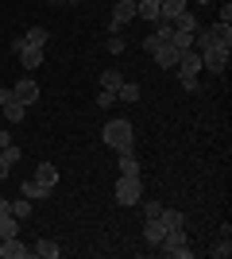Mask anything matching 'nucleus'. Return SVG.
<instances>
[{
	"label": "nucleus",
	"mask_w": 232,
	"mask_h": 259,
	"mask_svg": "<svg viewBox=\"0 0 232 259\" xmlns=\"http://www.w3.org/2000/svg\"><path fill=\"white\" fill-rule=\"evenodd\" d=\"M101 143H105V147H112V151H132V147H135V128H132V120H124V116L109 120V124H105V132H101Z\"/></svg>",
	"instance_id": "nucleus-1"
},
{
	"label": "nucleus",
	"mask_w": 232,
	"mask_h": 259,
	"mask_svg": "<svg viewBox=\"0 0 232 259\" xmlns=\"http://www.w3.org/2000/svg\"><path fill=\"white\" fill-rule=\"evenodd\" d=\"M159 248H163V255H170V259H190L194 255V248H190V240H186V228H170V232L159 240Z\"/></svg>",
	"instance_id": "nucleus-2"
},
{
	"label": "nucleus",
	"mask_w": 232,
	"mask_h": 259,
	"mask_svg": "<svg viewBox=\"0 0 232 259\" xmlns=\"http://www.w3.org/2000/svg\"><path fill=\"white\" fill-rule=\"evenodd\" d=\"M140 197H144L140 174H120L116 178V205H140Z\"/></svg>",
	"instance_id": "nucleus-3"
},
{
	"label": "nucleus",
	"mask_w": 232,
	"mask_h": 259,
	"mask_svg": "<svg viewBox=\"0 0 232 259\" xmlns=\"http://www.w3.org/2000/svg\"><path fill=\"white\" fill-rule=\"evenodd\" d=\"M198 54H201V70H213V74H224V70H228V58H232L228 47H205V51H198Z\"/></svg>",
	"instance_id": "nucleus-4"
},
{
	"label": "nucleus",
	"mask_w": 232,
	"mask_h": 259,
	"mask_svg": "<svg viewBox=\"0 0 232 259\" xmlns=\"http://www.w3.org/2000/svg\"><path fill=\"white\" fill-rule=\"evenodd\" d=\"M0 108H4L8 124H20V120H23V112H27V105H20V101L12 97V89H0Z\"/></svg>",
	"instance_id": "nucleus-5"
},
{
	"label": "nucleus",
	"mask_w": 232,
	"mask_h": 259,
	"mask_svg": "<svg viewBox=\"0 0 232 259\" xmlns=\"http://www.w3.org/2000/svg\"><path fill=\"white\" fill-rule=\"evenodd\" d=\"M178 47H170V43H159L151 51V58H155V66H163V70H178Z\"/></svg>",
	"instance_id": "nucleus-6"
},
{
	"label": "nucleus",
	"mask_w": 232,
	"mask_h": 259,
	"mask_svg": "<svg viewBox=\"0 0 232 259\" xmlns=\"http://www.w3.org/2000/svg\"><path fill=\"white\" fill-rule=\"evenodd\" d=\"M128 20H135V0H116V8H112V23L109 31H120Z\"/></svg>",
	"instance_id": "nucleus-7"
},
{
	"label": "nucleus",
	"mask_w": 232,
	"mask_h": 259,
	"mask_svg": "<svg viewBox=\"0 0 232 259\" xmlns=\"http://www.w3.org/2000/svg\"><path fill=\"white\" fill-rule=\"evenodd\" d=\"M12 97L20 101V105H35V101H39V85H35L31 77H23V81L12 85Z\"/></svg>",
	"instance_id": "nucleus-8"
},
{
	"label": "nucleus",
	"mask_w": 232,
	"mask_h": 259,
	"mask_svg": "<svg viewBox=\"0 0 232 259\" xmlns=\"http://www.w3.org/2000/svg\"><path fill=\"white\" fill-rule=\"evenodd\" d=\"M0 259H31V248H23L20 236L0 240Z\"/></svg>",
	"instance_id": "nucleus-9"
},
{
	"label": "nucleus",
	"mask_w": 232,
	"mask_h": 259,
	"mask_svg": "<svg viewBox=\"0 0 232 259\" xmlns=\"http://www.w3.org/2000/svg\"><path fill=\"white\" fill-rule=\"evenodd\" d=\"M16 58H20L23 70H35V66H43V62H47V58H43V47H31L27 39H23V51L16 54Z\"/></svg>",
	"instance_id": "nucleus-10"
},
{
	"label": "nucleus",
	"mask_w": 232,
	"mask_h": 259,
	"mask_svg": "<svg viewBox=\"0 0 232 259\" xmlns=\"http://www.w3.org/2000/svg\"><path fill=\"white\" fill-rule=\"evenodd\" d=\"M178 74H194V77L201 74V54L194 51V47H190V51H182V54H178Z\"/></svg>",
	"instance_id": "nucleus-11"
},
{
	"label": "nucleus",
	"mask_w": 232,
	"mask_h": 259,
	"mask_svg": "<svg viewBox=\"0 0 232 259\" xmlns=\"http://www.w3.org/2000/svg\"><path fill=\"white\" fill-rule=\"evenodd\" d=\"M58 255H62V248H58V244H55V240H35V248H31V259H58Z\"/></svg>",
	"instance_id": "nucleus-12"
},
{
	"label": "nucleus",
	"mask_w": 232,
	"mask_h": 259,
	"mask_svg": "<svg viewBox=\"0 0 232 259\" xmlns=\"http://www.w3.org/2000/svg\"><path fill=\"white\" fill-rule=\"evenodd\" d=\"M190 8V0H159V20H174Z\"/></svg>",
	"instance_id": "nucleus-13"
},
{
	"label": "nucleus",
	"mask_w": 232,
	"mask_h": 259,
	"mask_svg": "<svg viewBox=\"0 0 232 259\" xmlns=\"http://www.w3.org/2000/svg\"><path fill=\"white\" fill-rule=\"evenodd\" d=\"M166 236V228H163V221H159V217H147V225H144V240L147 244H155V248H159V240Z\"/></svg>",
	"instance_id": "nucleus-14"
},
{
	"label": "nucleus",
	"mask_w": 232,
	"mask_h": 259,
	"mask_svg": "<svg viewBox=\"0 0 232 259\" xmlns=\"http://www.w3.org/2000/svg\"><path fill=\"white\" fill-rule=\"evenodd\" d=\"M35 182H43V186H51V190H55L58 166H55V162H39V166H35Z\"/></svg>",
	"instance_id": "nucleus-15"
},
{
	"label": "nucleus",
	"mask_w": 232,
	"mask_h": 259,
	"mask_svg": "<svg viewBox=\"0 0 232 259\" xmlns=\"http://www.w3.org/2000/svg\"><path fill=\"white\" fill-rule=\"evenodd\" d=\"M159 221H163L166 232L170 228H186V213H178V209H159Z\"/></svg>",
	"instance_id": "nucleus-16"
},
{
	"label": "nucleus",
	"mask_w": 232,
	"mask_h": 259,
	"mask_svg": "<svg viewBox=\"0 0 232 259\" xmlns=\"http://www.w3.org/2000/svg\"><path fill=\"white\" fill-rule=\"evenodd\" d=\"M170 23H174V31H190V35H198L201 31V27H198V20H194V12H182V16H174V20H170Z\"/></svg>",
	"instance_id": "nucleus-17"
},
{
	"label": "nucleus",
	"mask_w": 232,
	"mask_h": 259,
	"mask_svg": "<svg viewBox=\"0 0 232 259\" xmlns=\"http://www.w3.org/2000/svg\"><path fill=\"white\" fill-rule=\"evenodd\" d=\"M20 190H23V197H27V201H35V197H39V201H43V197H51V186L35 182V178H31V182H23Z\"/></svg>",
	"instance_id": "nucleus-18"
},
{
	"label": "nucleus",
	"mask_w": 232,
	"mask_h": 259,
	"mask_svg": "<svg viewBox=\"0 0 232 259\" xmlns=\"http://www.w3.org/2000/svg\"><path fill=\"white\" fill-rule=\"evenodd\" d=\"M135 16L140 20H159V0H135Z\"/></svg>",
	"instance_id": "nucleus-19"
},
{
	"label": "nucleus",
	"mask_w": 232,
	"mask_h": 259,
	"mask_svg": "<svg viewBox=\"0 0 232 259\" xmlns=\"http://www.w3.org/2000/svg\"><path fill=\"white\" fill-rule=\"evenodd\" d=\"M209 31H213V39H217V47H228L232 51V23H213Z\"/></svg>",
	"instance_id": "nucleus-20"
},
{
	"label": "nucleus",
	"mask_w": 232,
	"mask_h": 259,
	"mask_svg": "<svg viewBox=\"0 0 232 259\" xmlns=\"http://www.w3.org/2000/svg\"><path fill=\"white\" fill-rule=\"evenodd\" d=\"M120 85H124V74H120V70H105V74H101V89H109V93H116Z\"/></svg>",
	"instance_id": "nucleus-21"
},
{
	"label": "nucleus",
	"mask_w": 232,
	"mask_h": 259,
	"mask_svg": "<svg viewBox=\"0 0 232 259\" xmlns=\"http://www.w3.org/2000/svg\"><path fill=\"white\" fill-rule=\"evenodd\" d=\"M116 97H120V101H128V105H135V101H140V85H135V81H128V77H124V85L116 89Z\"/></svg>",
	"instance_id": "nucleus-22"
},
{
	"label": "nucleus",
	"mask_w": 232,
	"mask_h": 259,
	"mask_svg": "<svg viewBox=\"0 0 232 259\" xmlns=\"http://www.w3.org/2000/svg\"><path fill=\"white\" fill-rule=\"evenodd\" d=\"M8 236H20V221L16 217H0V240H8Z\"/></svg>",
	"instance_id": "nucleus-23"
},
{
	"label": "nucleus",
	"mask_w": 232,
	"mask_h": 259,
	"mask_svg": "<svg viewBox=\"0 0 232 259\" xmlns=\"http://www.w3.org/2000/svg\"><path fill=\"white\" fill-rule=\"evenodd\" d=\"M120 155V174H140V159L132 151H116Z\"/></svg>",
	"instance_id": "nucleus-24"
},
{
	"label": "nucleus",
	"mask_w": 232,
	"mask_h": 259,
	"mask_svg": "<svg viewBox=\"0 0 232 259\" xmlns=\"http://www.w3.org/2000/svg\"><path fill=\"white\" fill-rule=\"evenodd\" d=\"M23 39H27V43H31V47H47V39H51V31H47V27H31V31L23 35Z\"/></svg>",
	"instance_id": "nucleus-25"
},
{
	"label": "nucleus",
	"mask_w": 232,
	"mask_h": 259,
	"mask_svg": "<svg viewBox=\"0 0 232 259\" xmlns=\"http://www.w3.org/2000/svg\"><path fill=\"white\" fill-rule=\"evenodd\" d=\"M170 47H178V51H190V47H194V35H190V31H174V35H170Z\"/></svg>",
	"instance_id": "nucleus-26"
},
{
	"label": "nucleus",
	"mask_w": 232,
	"mask_h": 259,
	"mask_svg": "<svg viewBox=\"0 0 232 259\" xmlns=\"http://www.w3.org/2000/svg\"><path fill=\"white\" fill-rule=\"evenodd\" d=\"M178 85L186 89V93H201V81L194 74H178Z\"/></svg>",
	"instance_id": "nucleus-27"
},
{
	"label": "nucleus",
	"mask_w": 232,
	"mask_h": 259,
	"mask_svg": "<svg viewBox=\"0 0 232 259\" xmlns=\"http://www.w3.org/2000/svg\"><path fill=\"white\" fill-rule=\"evenodd\" d=\"M31 201H27V197H20V201H12V217H16V221H20V217H31Z\"/></svg>",
	"instance_id": "nucleus-28"
},
{
	"label": "nucleus",
	"mask_w": 232,
	"mask_h": 259,
	"mask_svg": "<svg viewBox=\"0 0 232 259\" xmlns=\"http://www.w3.org/2000/svg\"><path fill=\"white\" fill-rule=\"evenodd\" d=\"M232 255V244H228V236H221V244L213 248V259H228Z\"/></svg>",
	"instance_id": "nucleus-29"
},
{
	"label": "nucleus",
	"mask_w": 232,
	"mask_h": 259,
	"mask_svg": "<svg viewBox=\"0 0 232 259\" xmlns=\"http://www.w3.org/2000/svg\"><path fill=\"white\" fill-rule=\"evenodd\" d=\"M109 54H124V39H120L116 31L109 35Z\"/></svg>",
	"instance_id": "nucleus-30"
},
{
	"label": "nucleus",
	"mask_w": 232,
	"mask_h": 259,
	"mask_svg": "<svg viewBox=\"0 0 232 259\" xmlns=\"http://www.w3.org/2000/svg\"><path fill=\"white\" fill-rule=\"evenodd\" d=\"M12 166H16V162H12L8 155H4V151H0V182H4V178H8V170H12Z\"/></svg>",
	"instance_id": "nucleus-31"
},
{
	"label": "nucleus",
	"mask_w": 232,
	"mask_h": 259,
	"mask_svg": "<svg viewBox=\"0 0 232 259\" xmlns=\"http://www.w3.org/2000/svg\"><path fill=\"white\" fill-rule=\"evenodd\" d=\"M112 101H116V93H109V89H101V93H97V105H101V108H109Z\"/></svg>",
	"instance_id": "nucleus-32"
},
{
	"label": "nucleus",
	"mask_w": 232,
	"mask_h": 259,
	"mask_svg": "<svg viewBox=\"0 0 232 259\" xmlns=\"http://www.w3.org/2000/svg\"><path fill=\"white\" fill-rule=\"evenodd\" d=\"M140 201H144V197H140ZM159 209H163V201H144V213L147 217H159Z\"/></svg>",
	"instance_id": "nucleus-33"
},
{
	"label": "nucleus",
	"mask_w": 232,
	"mask_h": 259,
	"mask_svg": "<svg viewBox=\"0 0 232 259\" xmlns=\"http://www.w3.org/2000/svg\"><path fill=\"white\" fill-rule=\"evenodd\" d=\"M217 23H232V4H228V0L221 4V20H217Z\"/></svg>",
	"instance_id": "nucleus-34"
},
{
	"label": "nucleus",
	"mask_w": 232,
	"mask_h": 259,
	"mask_svg": "<svg viewBox=\"0 0 232 259\" xmlns=\"http://www.w3.org/2000/svg\"><path fill=\"white\" fill-rule=\"evenodd\" d=\"M8 143H12V140H8V128H0V151H4Z\"/></svg>",
	"instance_id": "nucleus-35"
},
{
	"label": "nucleus",
	"mask_w": 232,
	"mask_h": 259,
	"mask_svg": "<svg viewBox=\"0 0 232 259\" xmlns=\"http://www.w3.org/2000/svg\"><path fill=\"white\" fill-rule=\"evenodd\" d=\"M12 213V201H4V197H0V217H8Z\"/></svg>",
	"instance_id": "nucleus-36"
},
{
	"label": "nucleus",
	"mask_w": 232,
	"mask_h": 259,
	"mask_svg": "<svg viewBox=\"0 0 232 259\" xmlns=\"http://www.w3.org/2000/svg\"><path fill=\"white\" fill-rule=\"evenodd\" d=\"M51 4H66V0H51Z\"/></svg>",
	"instance_id": "nucleus-37"
},
{
	"label": "nucleus",
	"mask_w": 232,
	"mask_h": 259,
	"mask_svg": "<svg viewBox=\"0 0 232 259\" xmlns=\"http://www.w3.org/2000/svg\"><path fill=\"white\" fill-rule=\"evenodd\" d=\"M198 4H209V0H198Z\"/></svg>",
	"instance_id": "nucleus-38"
},
{
	"label": "nucleus",
	"mask_w": 232,
	"mask_h": 259,
	"mask_svg": "<svg viewBox=\"0 0 232 259\" xmlns=\"http://www.w3.org/2000/svg\"><path fill=\"white\" fill-rule=\"evenodd\" d=\"M70 4H77V0H70Z\"/></svg>",
	"instance_id": "nucleus-39"
}]
</instances>
